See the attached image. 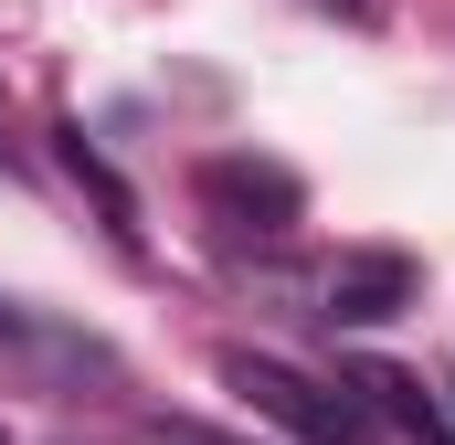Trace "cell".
Returning <instances> with one entry per match:
<instances>
[{"label":"cell","mask_w":455,"mask_h":445,"mask_svg":"<svg viewBox=\"0 0 455 445\" xmlns=\"http://www.w3.org/2000/svg\"><path fill=\"white\" fill-rule=\"evenodd\" d=\"M212 371H223L265 425H286L297 445H371V414H360L349 382H307L297 360H265V350H223Z\"/></svg>","instance_id":"obj_1"},{"label":"cell","mask_w":455,"mask_h":445,"mask_svg":"<svg viewBox=\"0 0 455 445\" xmlns=\"http://www.w3.org/2000/svg\"><path fill=\"white\" fill-rule=\"evenodd\" d=\"M403 308H413V255L349 244L339 265H318V319H329V329H381V319H403Z\"/></svg>","instance_id":"obj_2"},{"label":"cell","mask_w":455,"mask_h":445,"mask_svg":"<svg viewBox=\"0 0 455 445\" xmlns=\"http://www.w3.org/2000/svg\"><path fill=\"white\" fill-rule=\"evenodd\" d=\"M202 202L233 222V233H297V213H307V191H297V170H275V159H212L202 170Z\"/></svg>","instance_id":"obj_3"},{"label":"cell","mask_w":455,"mask_h":445,"mask_svg":"<svg viewBox=\"0 0 455 445\" xmlns=\"http://www.w3.org/2000/svg\"><path fill=\"white\" fill-rule=\"evenodd\" d=\"M349 392H360V414H392L413 445H455L445 382H413V371H392V360H360V371H349Z\"/></svg>","instance_id":"obj_4"},{"label":"cell","mask_w":455,"mask_h":445,"mask_svg":"<svg viewBox=\"0 0 455 445\" xmlns=\"http://www.w3.org/2000/svg\"><path fill=\"white\" fill-rule=\"evenodd\" d=\"M64 170H75V181H85V191L107 202V222H116V233H127V244H138V202H127V181H116L107 159L85 149V127H64Z\"/></svg>","instance_id":"obj_5"},{"label":"cell","mask_w":455,"mask_h":445,"mask_svg":"<svg viewBox=\"0 0 455 445\" xmlns=\"http://www.w3.org/2000/svg\"><path fill=\"white\" fill-rule=\"evenodd\" d=\"M138 445H223V435H202V425H138Z\"/></svg>","instance_id":"obj_6"},{"label":"cell","mask_w":455,"mask_h":445,"mask_svg":"<svg viewBox=\"0 0 455 445\" xmlns=\"http://www.w3.org/2000/svg\"><path fill=\"white\" fill-rule=\"evenodd\" d=\"M0 339H11V308H0Z\"/></svg>","instance_id":"obj_7"},{"label":"cell","mask_w":455,"mask_h":445,"mask_svg":"<svg viewBox=\"0 0 455 445\" xmlns=\"http://www.w3.org/2000/svg\"><path fill=\"white\" fill-rule=\"evenodd\" d=\"M0 159H11V149H0Z\"/></svg>","instance_id":"obj_8"}]
</instances>
